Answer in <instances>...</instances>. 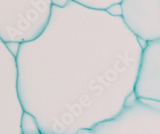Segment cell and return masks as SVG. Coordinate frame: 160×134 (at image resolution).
Instances as JSON below:
<instances>
[{
    "mask_svg": "<svg viewBox=\"0 0 160 134\" xmlns=\"http://www.w3.org/2000/svg\"><path fill=\"white\" fill-rule=\"evenodd\" d=\"M94 134H160V102L146 103L144 119L131 118L128 111L97 125Z\"/></svg>",
    "mask_w": 160,
    "mask_h": 134,
    "instance_id": "obj_1",
    "label": "cell"
},
{
    "mask_svg": "<svg viewBox=\"0 0 160 134\" xmlns=\"http://www.w3.org/2000/svg\"><path fill=\"white\" fill-rule=\"evenodd\" d=\"M144 83V91L138 95L160 102V40L151 42L144 50L142 62L135 84Z\"/></svg>",
    "mask_w": 160,
    "mask_h": 134,
    "instance_id": "obj_2",
    "label": "cell"
},
{
    "mask_svg": "<svg viewBox=\"0 0 160 134\" xmlns=\"http://www.w3.org/2000/svg\"><path fill=\"white\" fill-rule=\"evenodd\" d=\"M75 2L91 9L107 11L111 6L121 3L122 1H75Z\"/></svg>",
    "mask_w": 160,
    "mask_h": 134,
    "instance_id": "obj_3",
    "label": "cell"
},
{
    "mask_svg": "<svg viewBox=\"0 0 160 134\" xmlns=\"http://www.w3.org/2000/svg\"><path fill=\"white\" fill-rule=\"evenodd\" d=\"M121 3H118L115 4V5L111 6V8L107 10V12L109 13L110 15H112V16H122L123 11H122V8Z\"/></svg>",
    "mask_w": 160,
    "mask_h": 134,
    "instance_id": "obj_4",
    "label": "cell"
},
{
    "mask_svg": "<svg viewBox=\"0 0 160 134\" xmlns=\"http://www.w3.org/2000/svg\"><path fill=\"white\" fill-rule=\"evenodd\" d=\"M6 45L8 47V49L10 50V52H11L14 57H17L18 52V48H19L20 44L16 42H10L6 43Z\"/></svg>",
    "mask_w": 160,
    "mask_h": 134,
    "instance_id": "obj_5",
    "label": "cell"
},
{
    "mask_svg": "<svg viewBox=\"0 0 160 134\" xmlns=\"http://www.w3.org/2000/svg\"><path fill=\"white\" fill-rule=\"evenodd\" d=\"M52 3L55 6H58L59 8H64V7L68 5V1H53Z\"/></svg>",
    "mask_w": 160,
    "mask_h": 134,
    "instance_id": "obj_6",
    "label": "cell"
}]
</instances>
